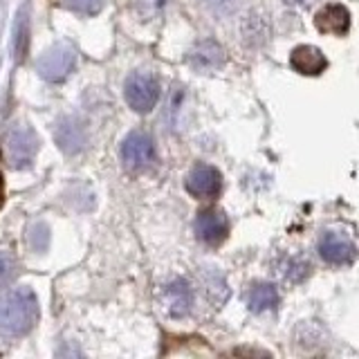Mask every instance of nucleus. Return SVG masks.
I'll list each match as a JSON object with an SVG mask.
<instances>
[{
  "label": "nucleus",
  "instance_id": "obj_10",
  "mask_svg": "<svg viewBox=\"0 0 359 359\" xmlns=\"http://www.w3.org/2000/svg\"><path fill=\"white\" fill-rule=\"evenodd\" d=\"M191 303H194V292H191L187 280L175 278L164 287V306L171 317L180 319V317H184V314H189Z\"/></svg>",
  "mask_w": 359,
  "mask_h": 359
},
{
  "label": "nucleus",
  "instance_id": "obj_7",
  "mask_svg": "<svg viewBox=\"0 0 359 359\" xmlns=\"http://www.w3.org/2000/svg\"><path fill=\"white\" fill-rule=\"evenodd\" d=\"M222 189V175L209 164H198L187 175V191L194 198H216Z\"/></svg>",
  "mask_w": 359,
  "mask_h": 359
},
{
  "label": "nucleus",
  "instance_id": "obj_9",
  "mask_svg": "<svg viewBox=\"0 0 359 359\" xmlns=\"http://www.w3.org/2000/svg\"><path fill=\"white\" fill-rule=\"evenodd\" d=\"M56 144L61 146L65 153H79L86 149L88 144V130L81 121H76L74 117H65L56 126Z\"/></svg>",
  "mask_w": 359,
  "mask_h": 359
},
{
  "label": "nucleus",
  "instance_id": "obj_13",
  "mask_svg": "<svg viewBox=\"0 0 359 359\" xmlns=\"http://www.w3.org/2000/svg\"><path fill=\"white\" fill-rule=\"evenodd\" d=\"M314 25L323 34H346L351 29V14L344 5H325L314 18Z\"/></svg>",
  "mask_w": 359,
  "mask_h": 359
},
{
  "label": "nucleus",
  "instance_id": "obj_14",
  "mask_svg": "<svg viewBox=\"0 0 359 359\" xmlns=\"http://www.w3.org/2000/svg\"><path fill=\"white\" fill-rule=\"evenodd\" d=\"M247 306L252 312H269L278 306V290L272 283H256L247 292Z\"/></svg>",
  "mask_w": 359,
  "mask_h": 359
},
{
  "label": "nucleus",
  "instance_id": "obj_12",
  "mask_svg": "<svg viewBox=\"0 0 359 359\" xmlns=\"http://www.w3.org/2000/svg\"><path fill=\"white\" fill-rule=\"evenodd\" d=\"M290 63H292V67H294L297 72L308 74V76L321 74L325 67H328V61H325L323 52L317 50V48H312V45H301V48L292 50Z\"/></svg>",
  "mask_w": 359,
  "mask_h": 359
},
{
  "label": "nucleus",
  "instance_id": "obj_1",
  "mask_svg": "<svg viewBox=\"0 0 359 359\" xmlns=\"http://www.w3.org/2000/svg\"><path fill=\"white\" fill-rule=\"evenodd\" d=\"M41 310L34 292L20 287L0 299V339H18L39 323Z\"/></svg>",
  "mask_w": 359,
  "mask_h": 359
},
{
  "label": "nucleus",
  "instance_id": "obj_16",
  "mask_svg": "<svg viewBox=\"0 0 359 359\" xmlns=\"http://www.w3.org/2000/svg\"><path fill=\"white\" fill-rule=\"evenodd\" d=\"M18 276V263L14 254L0 250V287H7Z\"/></svg>",
  "mask_w": 359,
  "mask_h": 359
},
{
  "label": "nucleus",
  "instance_id": "obj_4",
  "mask_svg": "<svg viewBox=\"0 0 359 359\" xmlns=\"http://www.w3.org/2000/svg\"><path fill=\"white\" fill-rule=\"evenodd\" d=\"M126 101L135 112H151L160 99V83L149 72H135L126 81Z\"/></svg>",
  "mask_w": 359,
  "mask_h": 359
},
{
  "label": "nucleus",
  "instance_id": "obj_19",
  "mask_svg": "<svg viewBox=\"0 0 359 359\" xmlns=\"http://www.w3.org/2000/svg\"><path fill=\"white\" fill-rule=\"evenodd\" d=\"M285 5H290V7H308L312 0H283Z\"/></svg>",
  "mask_w": 359,
  "mask_h": 359
},
{
  "label": "nucleus",
  "instance_id": "obj_18",
  "mask_svg": "<svg viewBox=\"0 0 359 359\" xmlns=\"http://www.w3.org/2000/svg\"><path fill=\"white\" fill-rule=\"evenodd\" d=\"M166 0H135V7L144 18H153L157 11L164 7Z\"/></svg>",
  "mask_w": 359,
  "mask_h": 359
},
{
  "label": "nucleus",
  "instance_id": "obj_11",
  "mask_svg": "<svg viewBox=\"0 0 359 359\" xmlns=\"http://www.w3.org/2000/svg\"><path fill=\"white\" fill-rule=\"evenodd\" d=\"M187 61L191 67H196L198 72H211V70H216V67L222 65L224 52L216 41H202L189 52Z\"/></svg>",
  "mask_w": 359,
  "mask_h": 359
},
{
  "label": "nucleus",
  "instance_id": "obj_5",
  "mask_svg": "<svg viewBox=\"0 0 359 359\" xmlns=\"http://www.w3.org/2000/svg\"><path fill=\"white\" fill-rule=\"evenodd\" d=\"M319 256L330 265H348L357 254L355 243L344 231L325 229L317 241Z\"/></svg>",
  "mask_w": 359,
  "mask_h": 359
},
{
  "label": "nucleus",
  "instance_id": "obj_8",
  "mask_svg": "<svg viewBox=\"0 0 359 359\" xmlns=\"http://www.w3.org/2000/svg\"><path fill=\"white\" fill-rule=\"evenodd\" d=\"M229 231V222L224 218V213L218 209H205L198 213L196 218V233L198 238L205 245H220L224 238H227Z\"/></svg>",
  "mask_w": 359,
  "mask_h": 359
},
{
  "label": "nucleus",
  "instance_id": "obj_17",
  "mask_svg": "<svg viewBox=\"0 0 359 359\" xmlns=\"http://www.w3.org/2000/svg\"><path fill=\"white\" fill-rule=\"evenodd\" d=\"M65 7L83 16H95L104 7V0H65Z\"/></svg>",
  "mask_w": 359,
  "mask_h": 359
},
{
  "label": "nucleus",
  "instance_id": "obj_2",
  "mask_svg": "<svg viewBox=\"0 0 359 359\" xmlns=\"http://www.w3.org/2000/svg\"><path fill=\"white\" fill-rule=\"evenodd\" d=\"M39 137L29 126H16L5 137V157L11 168H25L39 153Z\"/></svg>",
  "mask_w": 359,
  "mask_h": 359
},
{
  "label": "nucleus",
  "instance_id": "obj_6",
  "mask_svg": "<svg viewBox=\"0 0 359 359\" xmlns=\"http://www.w3.org/2000/svg\"><path fill=\"white\" fill-rule=\"evenodd\" d=\"M121 160L130 171H142V168L151 166L155 160L153 140L142 130H133L121 144Z\"/></svg>",
  "mask_w": 359,
  "mask_h": 359
},
{
  "label": "nucleus",
  "instance_id": "obj_15",
  "mask_svg": "<svg viewBox=\"0 0 359 359\" xmlns=\"http://www.w3.org/2000/svg\"><path fill=\"white\" fill-rule=\"evenodd\" d=\"M283 274L290 280H294V283H301V280L310 274V263L306 261V258H301V256H292L283 265Z\"/></svg>",
  "mask_w": 359,
  "mask_h": 359
},
{
  "label": "nucleus",
  "instance_id": "obj_3",
  "mask_svg": "<svg viewBox=\"0 0 359 359\" xmlns=\"http://www.w3.org/2000/svg\"><path fill=\"white\" fill-rule=\"evenodd\" d=\"M76 67V52L72 45L61 43V45H54L48 52H45L39 63H36V70L39 74L50 83H59L63 79H67Z\"/></svg>",
  "mask_w": 359,
  "mask_h": 359
}]
</instances>
